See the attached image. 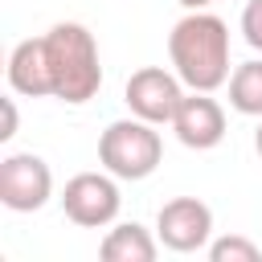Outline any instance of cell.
<instances>
[{
	"mask_svg": "<svg viewBox=\"0 0 262 262\" xmlns=\"http://www.w3.org/2000/svg\"><path fill=\"white\" fill-rule=\"evenodd\" d=\"M205 250H209V258H213V262H258V258H262V246H258V242H250V237H242V233L213 237Z\"/></svg>",
	"mask_w": 262,
	"mask_h": 262,
	"instance_id": "obj_12",
	"label": "cell"
},
{
	"mask_svg": "<svg viewBox=\"0 0 262 262\" xmlns=\"http://www.w3.org/2000/svg\"><path fill=\"white\" fill-rule=\"evenodd\" d=\"M184 98V82L180 74H168L164 66H143L127 78V90H123V102L131 106V115L147 119V123H172L176 106Z\"/></svg>",
	"mask_w": 262,
	"mask_h": 262,
	"instance_id": "obj_6",
	"label": "cell"
},
{
	"mask_svg": "<svg viewBox=\"0 0 262 262\" xmlns=\"http://www.w3.org/2000/svg\"><path fill=\"white\" fill-rule=\"evenodd\" d=\"M172 70L188 90H217L229 82V25L213 12H188L168 33Z\"/></svg>",
	"mask_w": 262,
	"mask_h": 262,
	"instance_id": "obj_1",
	"label": "cell"
},
{
	"mask_svg": "<svg viewBox=\"0 0 262 262\" xmlns=\"http://www.w3.org/2000/svg\"><path fill=\"white\" fill-rule=\"evenodd\" d=\"M156 237L139 225V221H123L115 229H106L102 246H98V258L102 262H151L156 258Z\"/></svg>",
	"mask_w": 262,
	"mask_h": 262,
	"instance_id": "obj_10",
	"label": "cell"
},
{
	"mask_svg": "<svg viewBox=\"0 0 262 262\" xmlns=\"http://www.w3.org/2000/svg\"><path fill=\"white\" fill-rule=\"evenodd\" d=\"M119 205H123L119 176H111L106 168L102 172H78L61 188V209L82 229H106L119 217Z\"/></svg>",
	"mask_w": 262,
	"mask_h": 262,
	"instance_id": "obj_4",
	"label": "cell"
},
{
	"mask_svg": "<svg viewBox=\"0 0 262 262\" xmlns=\"http://www.w3.org/2000/svg\"><path fill=\"white\" fill-rule=\"evenodd\" d=\"M53 196V172L33 151H12L0 160V205L12 213H37Z\"/></svg>",
	"mask_w": 262,
	"mask_h": 262,
	"instance_id": "obj_5",
	"label": "cell"
},
{
	"mask_svg": "<svg viewBox=\"0 0 262 262\" xmlns=\"http://www.w3.org/2000/svg\"><path fill=\"white\" fill-rule=\"evenodd\" d=\"M164 160V139L156 131V123L131 115V119H115L102 135H98V164L119 176V180H147Z\"/></svg>",
	"mask_w": 262,
	"mask_h": 262,
	"instance_id": "obj_3",
	"label": "cell"
},
{
	"mask_svg": "<svg viewBox=\"0 0 262 262\" xmlns=\"http://www.w3.org/2000/svg\"><path fill=\"white\" fill-rule=\"evenodd\" d=\"M229 106L237 115H254L262 119V61H242L229 74Z\"/></svg>",
	"mask_w": 262,
	"mask_h": 262,
	"instance_id": "obj_11",
	"label": "cell"
},
{
	"mask_svg": "<svg viewBox=\"0 0 262 262\" xmlns=\"http://www.w3.org/2000/svg\"><path fill=\"white\" fill-rule=\"evenodd\" d=\"M242 37H246L250 49L262 53V0H250L242 8Z\"/></svg>",
	"mask_w": 262,
	"mask_h": 262,
	"instance_id": "obj_13",
	"label": "cell"
},
{
	"mask_svg": "<svg viewBox=\"0 0 262 262\" xmlns=\"http://www.w3.org/2000/svg\"><path fill=\"white\" fill-rule=\"evenodd\" d=\"M16 135V102L4 98V127H0V139H12Z\"/></svg>",
	"mask_w": 262,
	"mask_h": 262,
	"instance_id": "obj_14",
	"label": "cell"
},
{
	"mask_svg": "<svg viewBox=\"0 0 262 262\" xmlns=\"http://www.w3.org/2000/svg\"><path fill=\"white\" fill-rule=\"evenodd\" d=\"M156 237L176 254H196L213 242V209L196 196H172L156 217Z\"/></svg>",
	"mask_w": 262,
	"mask_h": 262,
	"instance_id": "obj_7",
	"label": "cell"
},
{
	"mask_svg": "<svg viewBox=\"0 0 262 262\" xmlns=\"http://www.w3.org/2000/svg\"><path fill=\"white\" fill-rule=\"evenodd\" d=\"M254 151L262 156V123H258V131H254Z\"/></svg>",
	"mask_w": 262,
	"mask_h": 262,
	"instance_id": "obj_16",
	"label": "cell"
},
{
	"mask_svg": "<svg viewBox=\"0 0 262 262\" xmlns=\"http://www.w3.org/2000/svg\"><path fill=\"white\" fill-rule=\"evenodd\" d=\"M172 131L184 147L209 151L225 139V111L217 98H209V90H188L172 115Z\"/></svg>",
	"mask_w": 262,
	"mask_h": 262,
	"instance_id": "obj_8",
	"label": "cell"
},
{
	"mask_svg": "<svg viewBox=\"0 0 262 262\" xmlns=\"http://www.w3.org/2000/svg\"><path fill=\"white\" fill-rule=\"evenodd\" d=\"M176 4H180V8H188V12H196V8H209L213 0H176Z\"/></svg>",
	"mask_w": 262,
	"mask_h": 262,
	"instance_id": "obj_15",
	"label": "cell"
},
{
	"mask_svg": "<svg viewBox=\"0 0 262 262\" xmlns=\"http://www.w3.org/2000/svg\"><path fill=\"white\" fill-rule=\"evenodd\" d=\"M45 57H49V78H53V98L82 106L98 94L102 86V61L94 33L78 20H61L45 33Z\"/></svg>",
	"mask_w": 262,
	"mask_h": 262,
	"instance_id": "obj_2",
	"label": "cell"
},
{
	"mask_svg": "<svg viewBox=\"0 0 262 262\" xmlns=\"http://www.w3.org/2000/svg\"><path fill=\"white\" fill-rule=\"evenodd\" d=\"M8 86L25 98H45L53 94V78H49V57H45V37H25L12 53H8Z\"/></svg>",
	"mask_w": 262,
	"mask_h": 262,
	"instance_id": "obj_9",
	"label": "cell"
}]
</instances>
